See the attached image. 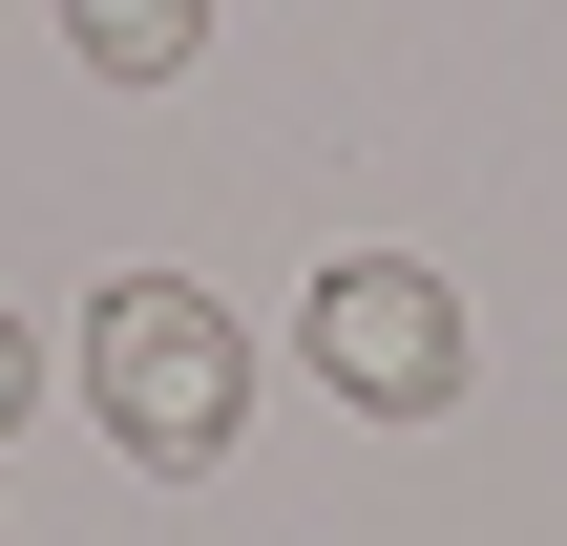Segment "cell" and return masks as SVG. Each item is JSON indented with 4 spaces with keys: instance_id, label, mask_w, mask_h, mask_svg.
I'll return each mask as SVG.
<instances>
[{
    "instance_id": "obj_4",
    "label": "cell",
    "mask_w": 567,
    "mask_h": 546,
    "mask_svg": "<svg viewBox=\"0 0 567 546\" xmlns=\"http://www.w3.org/2000/svg\"><path fill=\"white\" fill-rule=\"evenodd\" d=\"M21 400H42V337H21V316H0V442H21Z\"/></svg>"
},
{
    "instance_id": "obj_3",
    "label": "cell",
    "mask_w": 567,
    "mask_h": 546,
    "mask_svg": "<svg viewBox=\"0 0 567 546\" xmlns=\"http://www.w3.org/2000/svg\"><path fill=\"white\" fill-rule=\"evenodd\" d=\"M63 42H84L105 84H168V63L210 42V0H63Z\"/></svg>"
},
{
    "instance_id": "obj_1",
    "label": "cell",
    "mask_w": 567,
    "mask_h": 546,
    "mask_svg": "<svg viewBox=\"0 0 567 546\" xmlns=\"http://www.w3.org/2000/svg\"><path fill=\"white\" fill-rule=\"evenodd\" d=\"M84 400H105V442L126 463H231V421H252V337H231V295H189V274H105V316H84Z\"/></svg>"
},
{
    "instance_id": "obj_2",
    "label": "cell",
    "mask_w": 567,
    "mask_h": 546,
    "mask_svg": "<svg viewBox=\"0 0 567 546\" xmlns=\"http://www.w3.org/2000/svg\"><path fill=\"white\" fill-rule=\"evenodd\" d=\"M295 358H316L358 421H442V400H463V295H442L421 253H337V274L295 295Z\"/></svg>"
}]
</instances>
